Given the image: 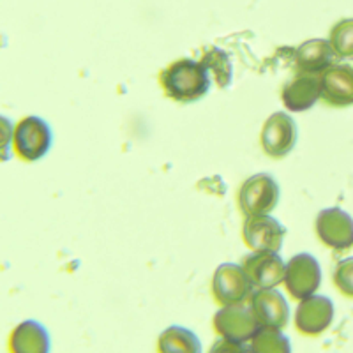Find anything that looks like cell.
Masks as SVG:
<instances>
[{
  "label": "cell",
  "instance_id": "obj_3",
  "mask_svg": "<svg viewBox=\"0 0 353 353\" xmlns=\"http://www.w3.org/2000/svg\"><path fill=\"white\" fill-rule=\"evenodd\" d=\"M12 143L20 159L34 163L46 156L52 147V129L41 117H25L14 129Z\"/></svg>",
  "mask_w": 353,
  "mask_h": 353
},
{
  "label": "cell",
  "instance_id": "obj_17",
  "mask_svg": "<svg viewBox=\"0 0 353 353\" xmlns=\"http://www.w3.org/2000/svg\"><path fill=\"white\" fill-rule=\"evenodd\" d=\"M159 353H203L200 337L193 330L181 325H172L161 332L157 339Z\"/></svg>",
  "mask_w": 353,
  "mask_h": 353
},
{
  "label": "cell",
  "instance_id": "obj_14",
  "mask_svg": "<svg viewBox=\"0 0 353 353\" xmlns=\"http://www.w3.org/2000/svg\"><path fill=\"white\" fill-rule=\"evenodd\" d=\"M321 99L336 108L353 105V68L336 64L321 72Z\"/></svg>",
  "mask_w": 353,
  "mask_h": 353
},
{
  "label": "cell",
  "instance_id": "obj_1",
  "mask_svg": "<svg viewBox=\"0 0 353 353\" xmlns=\"http://www.w3.org/2000/svg\"><path fill=\"white\" fill-rule=\"evenodd\" d=\"M159 80L166 96L184 105L200 101L210 90L209 71L193 59H181L170 64L161 72Z\"/></svg>",
  "mask_w": 353,
  "mask_h": 353
},
{
  "label": "cell",
  "instance_id": "obj_11",
  "mask_svg": "<svg viewBox=\"0 0 353 353\" xmlns=\"http://www.w3.org/2000/svg\"><path fill=\"white\" fill-rule=\"evenodd\" d=\"M249 305L253 309L261 329L283 330L288 325L290 307L285 295L279 290H254L249 299Z\"/></svg>",
  "mask_w": 353,
  "mask_h": 353
},
{
  "label": "cell",
  "instance_id": "obj_2",
  "mask_svg": "<svg viewBox=\"0 0 353 353\" xmlns=\"http://www.w3.org/2000/svg\"><path fill=\"white\" fill-rule=\"evenodd\" d=\"M279 184L269 173L249 176L239 189V207L245 217L267 216L279 203Z\"/></svg>",
  "mask_w": 353,
  "mask_h": 353
},
{
  "label": "cell",
  "instance_id": "obj_13",
  "mask_svg": "<svg viewBox=\"0 0 353 353\" xmlns=\"http://www.w3.org/2000/svg\"><path fill=\"white\" fill-rule=\"evenodd\" d=\"M321 74L299 71L281 90L283 105L290 112H307L321 97Z\"/></svg>",
  "mask_w": 353,
  "mask_h": 353
},
{
  "label": "cell",
  "instance_id": "obj_20",
  "mask_svg": "<svg viewBox=\"0 0 353 353\" xmlns=\"http://www.w3.org/2000/svg\"><path fill=\"white\" fill-rule=\"evenodd\" d=\"M329 43L332 46L336 57H339V59H350V57H353V18L337 21L330 28Z\"/></svg>",
  "mask_w": 353,
  "mask_h": 353
},
{
  "label": "cell",
  "instance_id": "obj_9",
  "mask_svg": "<svg viewBox=\"0 0 353 353\" xmlns=\"http://www.w3.org/2000/svg\"><path fill=\"white\" fill-rule=\"evenodd\" d=\"M286 228L270 214L245 217L242 226V239L253 251H274L279 253L285 241Z\"/></svg>",
  "mask_w": 353,
  "mask_h": 353
},
{
  "label": "cell",
  "instance_id": "obj_4",
  "mask_svg": "<svg viewBox=\"0 0 353 353\" xmlns=\"http://www.w3.org/2000/svg\"><path fill=\"white\" fill-rule=\"evenodd\" d=\"M214 329L221 337H225L228 341L248 343L253 339L254 334L261 327L251 305L242 302V304L223 305L214 314Z\"/></svg>",
  "mask_w": 353,
  "mask_h": 353
},
{
  "label": "cell",
  "instance_id": "obj_16",
  "mask_svg": "<svg viewBox=\"0 0 353 353\" xmlns=\"http://www.w3.org/2000/svg\"><path fill=\"white\" fill-rule=\"evenodd\" d=\"M11 353H50V336L46 327L36 320H25L9 336Z\"/></svg>",
  "mask_w": 353,
  "mask_h": 353
},
{
  "label": "cell",
  "instance_id": "obj_7",
  "mask_svg": "<svg viewBox=\"0 0 353 353\" xmlns=\"http://www.w3.org/2000/svg\"><path fill=\"white\" fill-rule=\"evenodd\" d=\"M260 140L267 156L274 157V159H281L295 149V143L299 140L297 124L288 113H272L265 121Z\"/></svg>",
  "mask_w": 353,
  "mask_h": 353
},
{
  "label": "cell",
  "instance_id": "obj_5",
  "mask_svg": "<svg viewBox=\"0 0 353 353\" xmlns=\"http://www.w3.org/2000/svg\"><path fill=\"white\" fill-rule=\"evenodd\" d=\"M321 285V269L316 258L309 253H299L286 263L285 286L292 299L304 301L316 295Z\"/></svg>",
  "mask_w": 353,
  "mask_h": 353
},
{
  "label": "cell",
  "instance_id": "obj_12",
  "mask_svg": "<svg viewBox=\"0 0 353 353\" xmlns=\"http://www.w3.org/2000/svg\"><path fill=\"white\" fill-rule=\"evenodd\" d=\"M334 313V304L329 297L313 295L297 305L295 327L304 336H320L332 325Z\"/></svg>",
  "mask_w": 353,
  "mask_h": 353
},
{
  "label": "cell",
  "instance_id": "obj_18",
  "mask_svg": "<svg viewBox=\"0 0 353 353\" xmlns=\"http://www.w3.org/2000/svg\"><path fill=\"white\" fill-rule=\"evenodd\" d=\"M249 346L253 353H292V343L277 329H260Z\"/></svg>",
  "mask_w": 353,
  "mask_h": 353
},
{
  "label": "cell",
  "instance_id": "obj_22",
  "mask_svg": "<svg viewBox=\"0 0 353 353\" xmlns=\"http://www.w3.org/2000/svg\"><path fill=\"white\" fill-rule=\"evenodd\" d=\"M209 353H253L251 352V346L248 343H235L228 341L225 337H221L210 346Z\"/></svg>",
  "mask_w": 353,
  "mask_h": 353
},
{
  "label": "cell",
  "instance_id": "obj_6",
  "mask_svg": "<svg viewBox=\"0 0 353 353\" xmlns=\"http://www.w3.org/2000/svg\"><path fill=\"white\" fill-rule=\"evenodd\" d=\"M253 292V285L242 265L223 263L214 272L212 293L221 305L242 304L251 299Z\"/></svg>",
  "mask_w": 353,
  "mask_h": 353
},
{
  "label": "cell",
  "instance_id": "obj_19",
  "mask_svg": "<svg viewBox=\"0 0 353 353\" xmlns=\"http://www.w3.org/2000/svg\"><path fill=\"white\" fill-rule=\"evenodd\" d=\"M201 65L209 71V74H212L221 88H226L232 83V64H230L228 55L221 48H210L205 53L201 59Z\"/></svg>",
  "mask_w": 353,
  "mask_h": 353
},
{
  "label": "cell",
  "instance_id": "obj_8",
  "mask_svg": "<svg viewBox=\"0 0 353 353\" xmlns=\"http://www.w3.org/2000/svg\"><path fill=\"white\" fill-rule=\"evenodd\" d=\"M316 235L327 248L345 251L353 245V219L339 207L321 210L316 216Z\"/></svg>",
  "mask_w": 353,
  "mask_h": 353
},
{
  "label": "cell",
  "instance_id": "obj_21",
  "mask_svg": "<svg viewBox=\"0 0 353 353\" xmlns=\"http://www.w3.org/2000/svg\"><path fill=\"white\" fill-rule=\"evenodd\" d=\"M334 285L345 297L353 299V256L345 258L336 265L334 270Z\"/></svg>",
  "mask_w": 353,
  "mask_h": 353
},
{
  "label": "cell",
  "instance_id": "obj_10",
  "mask_svg": "<svg viewBox=\"0 0 353 353\" xmlns=\"http://www.w3.org/2000/svg\"><path fill=\"white\" fill-rule=\"evenodd\" d=\"M254 290L276 288L285 283L286 263L274 251H254L242 263Z\"/></svg>",
  "mask_w": 353,
  "mask_h": 353
},
{
  "label": "cell",
  "instance_id": "obj_15",
  "mask_svg": "<svg viewBox=\"0 0 353 353\" xmlns=\"http://www.w3.org/2000/svg\"><path fill=\"white\" fill-rule=\"evenodd\" d=\"M332 46L325 39H309L302 43L293 53V62L301 72L321 74L334 65Z\"/></svg>",
  "mask_w": 353,
  "mask_h": 353
}]
</instances>
